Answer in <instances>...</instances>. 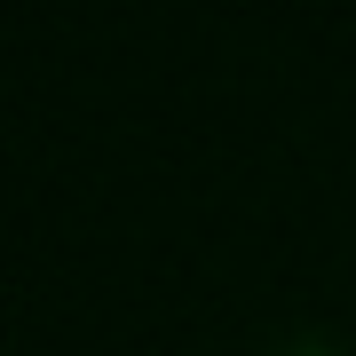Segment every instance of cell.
Returning <instances> with one entry per match:
<instances>
[{"label":"cell","mask_w":356,"mask_h":356,"mask_svg":"<svg viewBox=\"0 0 356 356\" xmlns=\"http://www.w3.org/2000/svg\"><path fill=\"white\" fill-rule=\"evenodd\" d=\"M269 356H348V348L325 341V332H301V341H285V348H269Z\"/></svg>","instance_id":"6da1fadb"}]
</instances>
